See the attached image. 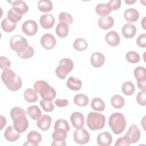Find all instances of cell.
<instances>
[{
  "label": "cell",
  "instance_id": "1",
  "mask_svg": "<svg viewBox=\"0 0 146 146\" xmlns=\"http://www.w3.org/2000/svg\"><path fill=\"white\" fill-rule=\"evenodd\" d=\"M34 90L46 101H52L56 97L55 90L44 80H39L35 82Z\"/></svg>",
  "mask_w": 146,
  "mask_h": 146
},
{
  "label": "cell",
  "instance_id": "2",
  "mask_svg": "<svg viewBox=\"0 0 146 146\" xmlns=\"http://www.w3.org/2000/svg\"><path fill=\"white\" fill-rule=\"evenodd\" d=\"M108 125L115 134L121 133L126 127V120L124 115L120 112L112 113L109 117Z\"/></svg>",
  "mask_w": 146,
  "mask_h": 146
},
{
  "label": "cell",
  "instance_id": "3",
  "mask_svg": "<svg viewBox=\"0 0 146 146\" xmlns=\"http://www.w3.org/2000/svg\"><path fill=\"white\" fill-rule=\"evenodd\" d=\"M105 116L99 112H90L87 117L86 122L88 127L92 131L102 129L105 124Z\"/></svg>",
  "mask_w": 146,
  "mask_h": 146
},
{
  "label": "cell",
  "instance_id": "4",
  "mask_svg": "<svg viewBox=\"0 0 146 146\" xmlns=\"http://www.w3.org/2000/svg\"><path fill=\"white\" fill-rule=\"evenodd\" d=\"M74 63L69 58H63L59 63V65L55 70L57 76L60 79H64L67 75L72 70Z\"/></svg>",
  "mask_w": 146,
  "mask_h": 146
},
{
  "label": "cell",
  "instance_id": "5",
  "mask_svg": "<svg viewBox=\"0 0 146 146\" xmlns=\"http://www.w3.org/2000/svg\"><path fill=\"white\" fill-rule=\"evenodd\" d=\"M10 46L11 48L17 52H21L26 50L29 43L26 38L20 35L13 36L10 40Z\"/></svg>",
  "mask_w": 146,
  "mask_h": 146
},
{
  "label": "cell",
  "instance_id": "6",
  "mask_svg": "<svg viewBox=\"0 0 146 146\" xmlns=\"http://www.w3.org/2000/svg\"><path fill=\"white\" fill-rule=\"evenodd\" d=\"M128 144H133L138 141L141 136L139 128L135 124H132L124 136Z\"/></svg>",
  "mask_w": 146,
  "mask_h": 146
},
{
  "label": "cell",
  "instance_id": "7",
  "mask_svg": "<svg viewBox=\"0 0 146 146\" xmlns=\"http://www.w3.org/2000/svg\"><path fill=\"white\" fill-rule=\"evenodd\" d=\"M73 138L76 143L82 145L88 143L90 136L86 129L82 128L75 131L73 134Z\"/></svg>",
  "mask_w": 146,
  "mask_h": 146
},
{
  "label": "cell",
  "instance_id": "8",
  "mask_svg": "<svg viewBox=\"0 0 146 146\" xmlns=\"http://www.w3.org/2000/svg\"><path fill=\"white\" fill-rule=\"evenodd\" d=\"M13 126L20 133L24 132L29 127V121L26 115H19L13 119Z\"/></svg>",
  "mask_w": 146,
  "mask_h": 146
},
{
  "label": "cell",
  "instance_id": "9",
  "mask_svg": "<svg viewBox=\"0 0 146 146\" xmlns=\"http://www.w3.org/2000/svg\"><path fill=\"white\" fill-rule=\"evenodd\" d=\"M38 26L34 20H27L24 22L22 25V31L28 36L34 35L38 31Z\"/></svg>",
  "mask_w": 146,
  "mask_h": 146
},
{
  "label": "cell",
  "instance_id": "10",
  "mask_svg": "<svg viewBox=\"0 0 146 146\" xmlns=\"http://www.w3.org/2000/svg\"><path fill=\"white\" fill-rule=\"evenodd\" d=\"M56 39L53 35L47 33L42 35L40 39V44L46 50H51L56 45Z\"/></svg>",
  "mask_w": 146,
  "mask_h": 146
},
{
  "label": "cell",
  "instance_id": "11",
  "mask_svg": "<svg viewBox=\"0 0 146 146\" xmlns=\"http://www.w3.org/2000/svg\"><path fill=\"white\" fill-rule=\"evenodd\" d=\"M41 140V135L36 131H32L27 134V141L23 144V145L38 146Z\"/></svg>",
  "mask_w": 146,
  "mask_h": 146
},
{
  "label": "cell",
  "instance_id": "12",
  "mask_svg": "<svg viewBox=\"0 0 146 146\" xmlns=\"http://www.w3.org/2000/svg\"><path fill=\"white\" fill-rule=\"evenodd\" d=\"M70 120L72 126L76 129L83 128L84 125V115L79 112H73L70 116Z\"/></svg>",
  "mask_w": 146,
  "mask_h": 146
},
{
  "label": "cell",
  "instance_id": "13",
  "mask_svg": "<svg viewBox=\"0 0 146 146\" xmlns=\"http://www.w3.org/2000/svg\"><path fill=\"white\" fill-rule=\"evenodd\" d=\"M12 6L13 9L18 14L21 15H23L26 13L29 9V7L26 2L23 1L18 0V1H8Z\"/></svg>",
  "mask_w": 146,
  "mask_h": 146
},
{
  "label": "cell",
  "instance_id": "14",
  "mask_svg": "<svg viewBox=\"0 0 146 146\" xmlns=\"http://www.w3.org/2000/svg\"><path fill=\"white\" fill-rule=\"evenodd\" d=\"M17 74L10 70V68H7L3 70L1 74V79L3 83L7 86L10 85L15 80Z\"/></svg>",
  "mask_w": 146,
  "mask_h": 146
},
{
  "label": "cell",
  "instance_id": "15",
  "mask_svg": "<svg viewBox=\"0 0 146 146\" xmlns=\"http://www.w3.org/2000/svg\"><path fill=\"white\" fill-rule=\"evenodd\" d=\"M39 22L43 29H49L54 26L55 19L54 17L51 14H43L40 17Z\"/></svg>",
  "mask_w": 146,
  "mask_h": 146
},
{
  "label": "cell",
  "instance_id": "16",
  "mask_svg": "<svg viewBox=\"0 0 146 146\" xmlns=\"http://www.w3.org/2000/svg\"><path fill=\"white\" fill-rule=\"evenodd\" d=\"M105 62L104 55L99 52H94L90 57V62L91 65L95 68L102 67Z\"/></svg>",
  "mask_w": 146,
  "mask_h": 146
},
{
  "label": "cell",
  "instance_id": "17",
  "mask_svg": "<svg viewBox=\"0 0 146 146\" xmlns=\"http://www.w3.org/2000/svg\"><path fill=\"white\" fill-rule=\"evenodd\" d=\"M51 121L52 118L51 116L47 115H43L37 120L36 125L40 130L47 131L50 128Z\"/></svg>",
  "mask_w": 146,
  "mask_h": 146
},
{
  "label": "cell",
  "instance_id": "18",
  "mask_svg": "<svg viewBox=\"0 0 146 146\" xmlns=\"http://www.w3.org/2000/svg\"><path fill=\"white\" fill-rule=\"evenodd\" d=\"M106 42L111 46H117L120 43V36L115 31H111L107 33L105 36Z\"/></svg>",
  "mask_w": 146,
  "mask_h": 146
},
{
  "label": "cell",
  "instance_id": "19",
  "mask_svg": "<svg viewBox=\"0 0 146 146\" xmlns=\"http://www.w3.org/2000/svg\"><path fill=\"white\" fill-rule=\"evenodd\" d=\"M112 141V135L107 131L99 133L97 137V143L100 146H109Z\"/></svg>",
  "mask_w": 146,
  "mask_h": 146
},
{
  "label": "cell",
  "instance_id": "20",
  "mask_svg": "<svg viewBox=\"0 0 146 146\" xmlns=\"http://www.w3.org/2000/svg\"><path fill=\"white\" fill-rule=\"evenodd\" d=\"M4 136L5 139L11 142L17 140L20 137V133L18 132L14 127V126H8L6 129Z\"/></svg>",
  "mask_w": 146,
  "mask_h": 146
},
{
  "label": "cell",
  "instance_id": "21",
  "mask_svg": "<svg viewBox=\"0 0 146 146\" xmlns=\"http://www.w3.org/2000/svg\"><path fill=\"white\" fill-rule=\"evenodd\" d=\"M136 26L132 23H127L125 24L121 29V33L126 38H132L136 34Z\"/></svg>",
  "mask_w": 146,
  "mask_h": 146
},
{
  "label": "cell",
  "instance_id": "22",
  "mask_svg": "<svg viewBox=\"0 0 146 146\" xmlns=\"http://www.w3.org/2000/svg\"><path fill=\"white\" fill-rule=\"evenodd\" d=\"M124 17L128 22H135L137 21L139 18V13L134 8H129L125 10Z\"/></svg>",
  "mask_w": 146,
  "mask_h": 146
},
{
  "label": "cell",
  "instance_id": "23",
  "mask_svg": "<svg viewBox=\"0 0 146 146\" xmlns=\"http://www.w3.org/2000/svg\"><path fill=\"white\" fill-rule=\"evenodd\" d=\"M114 24V19L111 16L101 17L98 20V25L103 30H108L111 28Z\"/></svg>",
  "mask_w": 146,
  "mask_h": 146
},
{
  "label": "cell",
  "instance_id": "24",
  "mask_svg": "<svg viewBox=\"0 0 146 146\" xmlns=\"http://www.w3.org/2000/svg\"><path fill=\"white\" fill-rule=\"evenodd\" d=\"M66 84L68 88L70 90L73 91H78L82 87V82L80 79L76 78L74 76H70L67 79Z\"/></svg>",
  "mask_w": 146,
  "mask_h": 146
},
{
  "label": "cell",
  "instance_id": "25",
  "mask_svg": "<svg viewBox=\"0 0 146 146\" xmlns=\"http://www.w3.org/2000/svg\"><path fill=\"white\" fill-rule=\"evenodd\" d=\"M23 96L25 100L30 103L36 102L38 99L36 92L31 88H27L25 90L23 93Z\"/></svg>",
  "mask_w": 146,
  "mask_h": 146
},
{
  "label": "cell",
  "instance_id": "26",
  "mask_svg": "<svg viewBox=\"0 0 146 146\" xmlns=\"http://www.w3.org/2000/svg\"><path fill=\"white\" fill-rule=\"evenodd\" d=\"M69 32L68 25L64 22L59 23L56 27V33L60 38H66Z\"/></svg>",
  "mask_w": 146,
  "mask_h": 146
},
{
  "label": "cell",
  "instance_id": "27",
  "mask_svg": "<svg viewBox=\"0 0 146 146\" xmlns=\"http://www.w3.org/2000/svg\"><path fill=\"white\" fill-rule=\"evenodd\" d=\"M27 113L33 120H38L42 115L40 108L37 106H29L27 109Z\"/></svg>",
  "mask_w": 146,
  "mask_h": 146
},
{
  "label": "cell",
  "instance_id": "28",
  "mask_svg": "<svg viewBox=\"0 0 146 146\" xmlns=\"http://www.w3.org/2000/svg\"><path fill=\"white\" fill-rule=\"evenodd\" d=\"M2 30L6 33H11L14 31L17 27V23L10 21L7 17L4 18L1 24Z\"/></svg>",
  "mask_w": 146,
  "mask_h": 146
},
{
  "label": "cell",
  "instance_id": "29",
  "mask_svg": "<svg viewBox=\"0 0 146 146\" xmlns=\"http://www.w3.org/2000/svg\"><path fill=\"white\" fill-rule=\"evenodd\" d=\"M74 102L78 106L85 107L88 104L89 98L84 94H78L74 98Z\"/></svg>",
  "mask_w": 146,
  "mask_h": 146
},
{
  "label": "cell",
  "instance_id": "30",
  "mask_svg": "<svg viewBox=\"0 0 146 146\" xmlns=\"http://www.w3.org/2000/svg\"><path fill=\"white\" fill-rule=\"evenodd\" d=\"M38 7L42 13H48L52 10L53 5L51 1L40 0L38 2Z\"/></svg>",
  "mask_w": 146,
  "mask_h": 146
},
{
  "label": "cell",
  "instance_id": "31",
  "mask_svg": "<svg viewBox=\"0 0 146 146\" xmlns=\"http://www.w3.org/2000/svg\"><path fill=\"white\" fill-rule=\"evenodd\" d=\"M95 11L96 14L102 17H107L111 12L107 4L99 3L95 7Z\"/></svg>",
  "mask_w": 146,
  "mask_h": 146
},
{
  "label": "cell",
  "instance_id": "32",
  "mask_svg": "<svg viewBox=\"0 0 146 146\" xmlns=\"http://www.w3.org/2000/svg\"><path fill=\"white\" fill-rule=\"evenodd\" d=\"M91 107L94 110L103 111L105 109V103L102 99L100 98H95L91 101Z\"/></svg>",
  "mask_w": 146,
  "mask_h": 146
},
{
  "label": "cell",
  "instance_id": "33",
  "mask_svg": "<svg viewBox=\"0 0 146 146\" xmlns=\"http://www.w3.org/2000/svg\"><path fill=\"white\" fill-rule=\"evenodd\" d=\"M74 48L78 51H84L88 47V43L86 40L82 38H76L73 43Z\"/></svg>",
  "mask_w": 146,
  "mask_h": 146
},
{
  "label": "cell",
  "instance_id": "34",
  "mask_svg": "<svg viewBox=\"0 0 146 146\" xmlns=\"http://www.w3.org/2000/svg\"><path fill=\"white\" fill-rule=\"evenodd\" d=\"M121 90L124 95L130 96L135 92V87L132 82L127 81L122 84Z\"/></svg>",
  "mask_w": 146,
  "mask_h": 146
},
{
  "label": "cell",
  "instance_id": "35",
  "mask_svg": "<svg viewBox=\"0 0 146 146\" xmlns=\"http://www.w3.org/2000/svg\"><path fill=\"white\" fill-rule=\"evenodd\" d=\"M125 103L124 98L119 95H115L111 99V104L112 106L116 109L122 108Z\"/></svg>",
  "mask_w": 146,
  "mask_h": 146
},
{
  "label": "cell",
  "instance_id": "36",
  "mask_svg": "<svg viewBox=\"0 0 146 146\" xmlns=\"http://www.w3.org/2000/svg\"><path fill=\"white\" fill-rule=\"evenodd\" d=\"M67 136V132L62 129H56L52 133V138L55 141L65 140Z\"/></svg>",
  "mask_w": 146,
  "mask_h": 146
},
{
  "label": "cell",
  "instance_id": "37",
  "mask_svg": "<svg viewBox=\"0 0 146 146\" xmlns=\"http://www.w3.org/2000/svg\"><path fill=\"white\" fill-rule=\"evenodd\" d=\"M134 76L137 81L146 80V71L144 67L139 66L134 70Z\"/></svg>",
  "mask_w": 146,
  "mask_h": 146
},
{
  "label": "cell",
  "instance_id": "38",
  "mask_svg": "<svg viewBox=\"0 0 146 146\" xmlns=\"http://www.w3.org/2000/svg\"><path fill=\"white\" fill-rule=\"evenodd\" d=\"M139 54L133 51H129L125 54V59L127 61L131 63H136L140 60Z\"/></svg>",
  "mask_w": 146,
  "mask_h": 146
},
{
  "label": "cell",
  "instance_id": "39",
  "mask_svg": "<svg viewBox=\"0 0 146 146\" xmlns=\"http://www.w3.org/2000/svg\"><path fill=\"white\" fill-rule=\"evenodd\" d=\"M54 129H62L68 132L70 130V127L67 120L64 119H58L56 120L54 124Z\"/></svg>",
  "mask_w": 146,
  "mask_h": 146
},
{
  "label": "cell",
  "instance_id": "40",
  "mask_svg": "<svg viewBox=\"0 0 146 146\" xmlns=\"http://www.w3.org/2000/svg\"><path fill=\"white\" fill-rule=\"evenodd\" d=\"M58 19L60 22H64L68 25H71L73 22L72 15L66 12H61L58 15Z\"/></svg>",
  "mask_w": 146,
  "mask_h": 146
},
{
  "label": "cell",
  "instance_id": "41",
  "mask_svg": "<svg viewBox=\"0 0 146 146\" xmlns=\"http://www.w3.org/2000/svg\"><path fill=\"white\" fill-rule=\"evenodd\" d=\"M22 85V79L19 75H17L15 80L13 82L12 84L7 86V88L9 90H11L12 91H16L19 90L21 88Z\"/></svg>",
  "mask_w": 146,
  "mask_h": 146
},
{
  "label": "cell",
  "instance_id": "42",
  "mask_svg": "<svg viewBox=\"0 0 146 146\" xmlns=\"http://www.w3.org/2000/svg\"><path fill=\"white\" fill-rule=\"evenodd\" d=\"M7 17L11 22L17 23L22 19V15L17 13L13 8H11L8 11Z\"/></svg>",
  "mask_w": 146,
  "mask_h": 146
},
{
  "label": "cell",
  "instance_id": "43",
  "mask_svg": "<svg viewBox=\"0 0 146 146\" xmlns=\"http://www.w3.org/2000/svg\"><path fill=\"white\" fill-rule=\"evenodd\" d=\"M18 56L22 59H29L32 57L34 54V49L33 47L29 46L23 51L17 53Z\"/></svg>",
  "mask_w": 146,
  "mask_h": 146
},
{
  "label": "cell",
  "instance_id": "44",
  "mask_svg": "<svg viewBox=\"0 0 146 146\" xmlns=\"http://www.w3.org/2000/svg\"><path fill=\"white\" fill-rule=\"evenodd\" d=\"M40 105L42 107L43 110L46 112H51L54 110V106L52 101H46L44 99H42L40 102Z\"/></svg>",
  "mask_w": 146,
  "mask_h": 146
},
{
  "label": "cell",
  "instance_id": "45",
  "mask_svg": "<svg viewBox=\"0 0 146 146\" xmlns=\"http://www.w3.org/2000/svg\"><path fill=\"white\" fill-rule=\"evenodd\" d=\"M10 116L12 119L15 118V117L19 115H26V113L25 111L19 107H14L10 111Z\"/></svg>",
  "mask_w": 146,
  "mask_h": 146
},
{
  "label": "cell",
  "instance_id": "46",
  "mask_svg": "<svg viewBox=\"0 0 146 146\" xmlns=\"http://www.w3.org/2000/svg\"><path fill=\"white\" fill-rule=\"evenodd\" d=\"M121 2V1L120 0H112L108 2L107 5L111 10V11H114L120 7Z\"/></svg>",
  "mask_w": 146,
  "mask_h": 146
},
{
  "label": "cell",
  "instance_id": "47",
  "mask_svg": "<svg viewBox=\"0 0 146 146\" xmlns=\"http://www.w3.org/2000/svg\"><path fill=\"white\" fill-rule=\"evenodd\" d=\"M136 101L138 104L140 106H145V90H141L137 96H136Z\"/></svg>",
  "mask_w": 146,
  "mask_h": 146
},
{
  "label": "cell",
  "instance_id": "48",
  "mask_svg": "<svg viewBox=\"0 0 146 146\" xmlns=\"http://www.w3.org/2000/svg\"><path fill=\"white\" fill-rule=\"evenodd\" d=\"M0 66L1 68L3 70L9 68L11 66V62L7 58L1 56L0 57Z\"/></svg>",
  "mask_w": 146,
  "mask_h": 146
},
{
  "label": "cell",
  "instance_id": "49",
  "mask_svg": "<svg viewBox=\"0 0 146 146\" xmlns=\"http://www.w3.org/2000/svg\"><path fill=\"white\" fill-rule=\"evenodd\" d=\"M137 45L141 48L146 47V34L145 33L140 34L136 39Z\"/></svg>",
  "mask_w": 146,
  "mask_h": 146
},
{
  "label": "cell",
  "instance_id": "50",
  "mask_svg": "<svg viewBox=\"0 0 146 146\" xmlns=\"http://www.w3.org/2000/svg\"><path fill=\"white\" fill-rule=\"evenodd\" d=\"M130 144L128 143L124 136L117 139L115 144V146H128Z\"/></svg>",
  "mask_w": 146,
  "mask_h": 146
},
{
  "label": "cell",
  "instance_id": "51",
  "mask_svg": "<svg viewBox=\"0 0 146 146\" xmlns=\"http://www.w3.org/2000/svg\"><path fill=\"white\" fill-rule=\"evenodd\" d=\"M55 104L58 107H64L68 104V101L67 99H57L55 100Z\"/></svg>",
  "mask_w": 146,
  "mask_h": 146
},
{
  "label": "cell",
  "instance_id": "52",
  "mask_svg": "<svg viewBox=\"0 0 146 146\" xmlns=\"http://www.w3.org/2000/svg\"><path fill=\"white\" fill-rule=\"evenodd\" d=\"M138 88L141 90H145L146 89V80L137 81Z\"/></svg>",
  "mask_w": 146,
  "mask_h": 146
},
{
  "label": "cell",
  "instance_id": "53",
  "mask_svg": "<svg viewBox=\"0 0 146 146\" xmlns=\"http://www.w3.org/2000/svg\"><path fill=\"white\" fill-rule=\"evenodd\" d=\"M0 121H1V127H0L1 128H0V129L2 130L3 128V127L6 125L7 121H6V118L4 116H3L2 115L0 116Z\"/></svg>",
  "mask_w": 146,
  "mask_h": 146
},
{
  "label": "cell",
  "instance_id": "54",
  "mask_svg": "<svg viewBox=\"0 0 146 146\" xmlns=\"http://www.w3.org/2000/svg\"><path fill=\"white\" fill-rule=\"evenodd\" d=\"M66 143L65 140L63 141H55L53 140L52 143H51V145H66Z\"/></svg>",
  "mask_w": 146,
  "mask_h": 146
},
{
  "label": "cell",
  "instance_id": "55",
  "mask_svg": "<svg viewBox=\"0 0 146 146\" xmlns=\"http://www.w3.org/2000/svg\"><path fill=\"white\" fill-rule=\"evenodd\" d=\"M145 18H146V17H144L143 18V20L141 21V25H142V26H143V29H144V30H145Z\"/></svg>",
  "mask_w": 146,
  "mask_h": 146
},
{
  "label": "cell",
  "instance_id": "56",
  "mask_svg": "<svg viewBox=\"0 0 146 146\" xmlns=\"http://www.w3.org/2000/svg\"><path fill=\"white\" fill-rule=\"evenodd\" d=\"M136 2V0H126L125 1V2L128 5H131Z\"/></svg>",
  "mask_w": 146,
  "mask_h": 146
}]
</instances>
